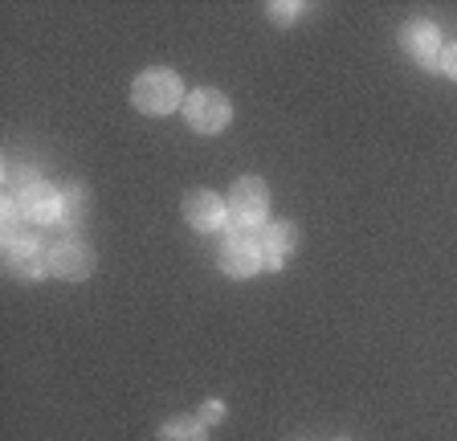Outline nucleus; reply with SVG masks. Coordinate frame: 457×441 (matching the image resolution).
I'll list each match as a JSON object with an SVG mask.
<instances>
[{"label": "nucleus", "mask_w": 457, "mask_h": 441, "mask_svg": "<svg viewBox=\"0 0 457 441\" xmlns=\"http://www.w3.org/2000/svg\"><path fill=\"white\" fill-rule=\"evenodd\" d=\"M184 98L188 95H184L180 74L168 66L143 70L131 82V106L147 119H163V115H171V111H184Z\"/></svg>", "instance_id": "nucleus-1"}, {"label": "nucleus", "mask_w": 457, "mask_h": 441, "mask_svg": "<svg viewBox=\"0 0 457 441\" xmlns=\"http://www.w3.org/2000/svg\"><path fill=\"white\" fill-rule=\"evenodd\" d=\"M4 266L21 282L49 279V241H41L33 225H21V229L4 233Z\"/></svg>", "instance_id": "nucleus-2"}, {"label": "nucleus", "mask_w": 457, "mask_h": 441, "mask_svg": "<svg viewBox=\"0 0 457 441\" xmlns=\"http://www.w3.org/2000/svg\"><path fill=\"white\" fill-rule=\"evenodd\" d=\"M217 266L228 279H253L266 270V245H262V229H233L228 225L225 237L217 245Z\"/></svg>", "instance_id": "nucleus-3"}, {"label": "nucleus", "mask_w": 457, "mask_h": 441, "mask_svg": "<svg viewBox=\"0 0 457 441\" xmlns=\"http://www.w3.org/2000/svg\"><path fill=\"white\" fill-rule=\"evenodd\" d=\"M228 220L233 229H266L270 225V188L262 176H241L228 188Z\"/></svg>", "instance_id": "nucleus-4"}, {"label": "nucleus", "mask_w": 457, "mask_h": 441, "mask_svg": "<svg viewBox=\"0 0 457 441\" xmlns=\"http://www.w3.org/2000/svg\"><path fill=\"white\" fill-rule=\"evenodd\" d=\"M12 201L21 209V220L33 225V229H54L57 217H62V188H54L49 180L41 176H29L17 192H12Z\"/></svg>", "instance_id": "nucleus-5"}, {"label": "nucleus", "mask_w": 457, "mask_h": 441, "mask_svg": "<svg viewBox=\"0 0 457 441\" xmlns=\"http://www.w3.org/2000/svg\"><path fill=\"white\" fill-rule=\"evenodd\" d=\"M184 123L196 135H220L233 123V103H228V95H220V90H212V87L192 90V95L184 98Z\"/></svg>", "instance_id": "nucleus-6"}, {"label": "nucleus", "mask_w": 457, "mask_h": 441, "mask_svg": "<svg viewBox=\"0 0 457 441\" xmlns=\"http://www.w3.org/2000/svg\"><path fill=\"white\" fill-rule=\"evenodd\" d=\"M400 49H404V58L412 62V66H420V70H441V29L433 25V21H425V17H412V21H404L400 25Z\"/></svg>", "instance_id": "nucleus-7"}, {"label": "nucleus", "mask_w": 457, "mask_h": 441, "mask_svg": "<svg viewBox=\"0 0 457 441\" xmlns=\"http://www.w3.org/2000/svg\"><path fill=\"white\" fill-rule=\"evenodd\" d=\"M184 220H188V229L196 233H225L233 220H228V196L212 188H192L184 192V204H180Z\"/></svg>", "instance_id": "nucleus-8"}, {"label": "nucleus", "mask_w": 457, "mask_h": 441, "mask_svg": "<svg viewBox=\"0 0 457 441\" xmlns=\"http://www.w3.org/2000/svg\"><path fill=\"white\" fill-rule=\"evenodd\" d=\"M95 274V250L82 237H57L49 241V279H66V282H86Z\"/></svg>", "instance_id": "nucleus-9"}, {"label": "nucleus", "mask_w": 457, "mask_h": 441, "mask_svg": "<svg viewBox=\"0 0 457 441\" xmlns=\"http://www.w3.org/2000/svg\"><path fill=\"white\" fill-rule=\"evenodd\" d=\"M262 245H266V270H282L290 254H298L303 245V229L295 220H270L262 229Z\"/></svg>", "instance_id": "nucleus-10"}, {"label": "nucleus", "mask_w": 457, "mask_h": 441, "mask_svg": "<svg viewBox=\"0 0 457 441\" xmlns=\"http://www.w3.org/2000/svg\"><path fill=\"white\" fill-rule=\"evenodd\" d=\"M86 209H90V188H86L82 180H70L66 188H62V217H57L54 229L62 233V237H74L78 225L86 220Z\"/></svg>", "instance_id": "nucleus-11"}, {"label": "nucleus", "mask_w": 457, "mask_h": 441, "mask_svg": "<svg viewBox=\"0 0 457 441\" xmlns=\"http://www.w3.org/2000/svg\"><path fill=\"white\" fill-rule=\"evenodd\" d=\"M160 441H209V425L196 412H184V417H171L160 425Z\"/></svg>", "instance_id": "nucleus-12"}, {"label": "nucleus", "mask_w": 457, "mask_h": 441, "mask_svg": "<svg viewBox=\"0 0 457 441\" xmlns=\"http://www.w3.org/2000/svg\"><path fill=\"white\" fill-rule=\"evenodd\" d=\"M266 17L274 21V25H295V21L306 17V4H298V0H270Z\"/></svg>", "instance_id": "nucleus-13"}, {"label": "nucleus", "mask_w": 457, "mask_h": 441, "mask_svg": "<svg viewBox=\"0 0 457 441\" xmlns=\"http://www.w3.org/2000/svg\"><path fill=\"white\" fill-rule=\"evenodd\" d=\"M200 421L204 425H217V421H225V401H217V396H212V401H204L200 404V412H196Z\"/></svg>", "instance_id": "nucleus-14"}, {"label": "nucleus", "mask_w": 457, "mask_h": 441, "mask_svg": "<svg viewBox=\"0 0 457 441\" xmlns=\"http://www.w3.org/2000/svg\"><path fill=\"white\" fill-rule=\"evenodd\" d=\"M441 74L457 78V41H453V46H445V49H441Z\"/></svg>", "instance_id": "nucleus-15"}, {"label": "nucleus", "mask_w": 457, "mask_h": 441, "mask_svg": "<svg viewBox=\"0 0 457 441\" xmlns=\"http://www.w3.org/2000/svg\"><path fill=\"white\" fill-rule=\"evenodd\" d=\"M339 441H347V437H339Z\"/></svg>", "instance_id": "nucleus-16"}]
</instances>
